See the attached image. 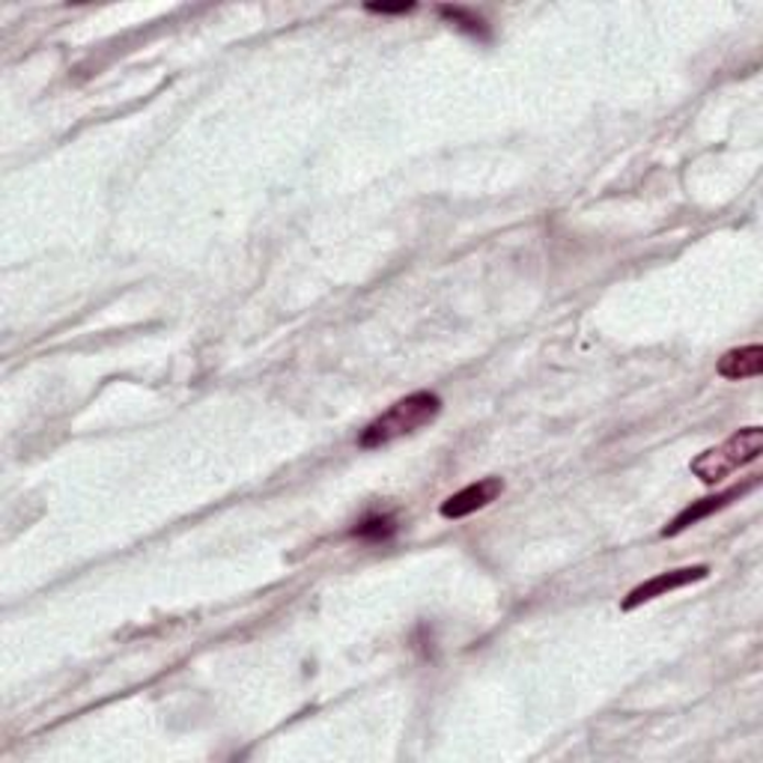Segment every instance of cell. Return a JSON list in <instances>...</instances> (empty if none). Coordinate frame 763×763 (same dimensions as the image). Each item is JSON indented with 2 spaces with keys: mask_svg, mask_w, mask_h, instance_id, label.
Masks as SVG:
<instances>
[{
  "mask_svg": "<svg viewBox=\"0 0 763 763\" xmlns=\"http://www.w3.org/2000/svg\"><path fill=\"white\" fill-rule=\"evenodd\" d=\"M442 412V400L439 394L433 391H414L409 397H402L388 409L382 412L373 423L364 427V433L358 435V444L364 451H373V447H385V444L397 442L402 435H412L418 430H423L427 423H433Z\"/></svg>",
  "mask_w": 763,
  "mask_h": 763,
  "instance_id": "6da1fadb",
  "label": "cell"
},
{
  "mask_svg": "<svg viewBox=\"0 0 763 763\" xmlns=\"http://www.w3.org/2000/svg\"><path fill=\"white\" fill-rule=\"evenodd\" d=\"M763 451V430L761 427H745L737 430L731 439H725L722 444H716L710 451H704L698 460H692V475L701 477V484L716 486L722 484L725 477H731L733 472H740L743 465L754 463Z\"/></svg>",
  "mask_w": 763,
  "mask_h": 763,
  "instance_id": "7a4b0ae2",
  "label": "cell"
},
{
  "mask_svg": "<svg viewBox=\"0 0 763 763\" xmlns=\"http://www.w3.org/2000/svg\"><path fill=\"white\" fill-rule=\"evenodd\" d=\"M707 576H710V567H704V564H698V567H683V570H671V573H660V576L641 582L639 588H632L630 594H627V599H623V606H620V609L623 611L639 609V606H644V602H650V599L662 597V594H668V590L686 588V585H692V582H701V578Z\"/></svg>",
  "mask_w": 763,
  "mask_h": 763,
  "instance_id": "3957f363",
  "label": "cell"
},
{
  "mask_svg": "<svg viewBox=\"0 0 763 763\" xmlns=\"http://www.w3.org/2000/svg\"><path fill=\"white\" fill-rule=\"evenodd\" d=\"M501 493H505V480L501 477H484V480L468 484L465 489H460V493L447 498L442 505V516L444 519H465V516H472L493 505Z\"/></svg>",
  "mask_w": 763,
  "mask_h": 763,
  "instance_id": "277c9868",
  "label": "cell"
},
{
  "mask_svg": "<svg viewBox=\"0 0 763 763\" xmlns=\"http://www.w3.org/2000/svg\"><path fill=\"white\" fill-rule=\"evenodd\" d=\"M758 484V477H752V480H745V484L740 486H731V489H725V493H719V496L712 498H701V501H692L683 513L674 516V522H671L668 528H662V537H677L683 534L686 528H692L695 522H701V519H707L710 513H716V510H722V507H728L733 501V498L745 496L752 486Z\"/></svg>",
  "mask_w": 763,
  "mask_h": 763,
  "instance_id": "5b68a950",
  "label": "cell"
},
{
  "mask_svg": "<svg viewBox=\"0 0 763 763\" xmlns=\"http://www.w3.org/2000/svg\"><path fill=\"white\" fill-rule=\"evenodd\" d=\"M761 373H763V346H758V343L725 352L722 362H719V376H722V379H731V382L754 379V376H761Z\"/></svg>",
  "mask_w": 763,
  "mask_h": 763,
  "instance_id": "8992f818",
  "label": "cell"
},
{
  "mask_svg": "<svg viewBox=\"0 0 763 763\" xmlns=\"http://www.w3.org/2000/svg\"><path fill=\"white\" fill-rule=\"evenodd\" d=\"M439 15H442L444 21H451L456 31L468 33L472 40H480V42L489 40V24H486L477 12L463 10V7H439Z\"/></svg>",
  "mask_w": 763,
  "mask_h": 763,
  "instance_id": "52a82bcc",
  "label": "cell"
},
{
  "mask_svg": "<svg viewBox=\"0 0 763 763\" xmlns=\"http://www.w3.org/2000/svg\"><path fill=\"white\" fill-rule=\"evenodd\" d=\"M394 534H397V522H394V516L388 513L367 516L364 522H358V526L352 528V537H358V540H371V543L391 540Z\"/></svg>",
  "mask_w": 763,
  "mask_h": 763,
  "instance_id": "ba28073f",
  "label": "cell"
},
{
  "mask_svg": "<svg viewBox=\"0 0 763 763\" xmlns=\"http://www.w3.org/2000/svg\"><path fill=\"white\" fill-rule=\"evenodd\" d=\"M371 12H382V15H397V12H412L414 3H367Z\"/></svg>",
  "mask_w": 763,
  "mask_h": 763,
  "instance_id": "9c48e42d",
  "label": "cell"
}]
</instances>
